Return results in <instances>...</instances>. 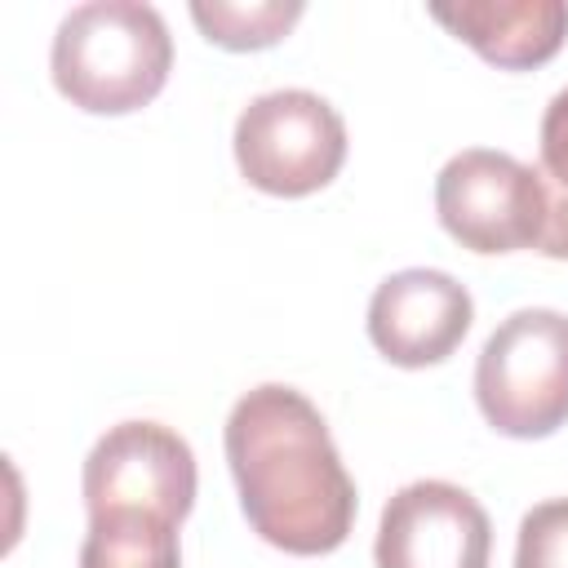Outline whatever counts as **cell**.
Returning <instances> with one entry per match:
<instances>
[{"instance_id":"6da1fadb","label":"cell","mask_w":568,"mask_h":568,"mask_svg":"<svg viewBox=\"0 0 568 568\" xmlns=\"http://www.w3.org/2000/svg\"><path fill=\"white\" fill-rule=\"evenodd\" d=\"M248 528L284 555H328L351 537L355 479L320 408L284 386L244 390L222 430Z\"/></svg>"},{"instance_id":"7a4b0ae2","label":"cell","mask_w":568,"mask_h":568,"mask_svg":"<svg viewBox=\"0 0 568 568\" xmlns=\"http://www.w3.org/2000/svg\"><path fill=\"white\" fill-rule=\"evenodd\" d=\"M49 71L71 106L89 115H129L164 89L173 36L155 4L89 0L58 22Z\"/></svg>"},{"instance_id":"3957f363","label":"cell","mask_w":568,"mask_h":568,"mask_svg":"<svg viewBox=\"0 0 568 568\" xmlns=\"http://www.w3.org/2000/svg\"><path fill=\"white\" fill-rule=\"evenodd\" d=\"M475 404L497 435L546 439L568 422V315L524 306L475 359Z\"/></svg>"},{"instance_id":"277c9868","label":"cell","mask_w":568,"mask_h":568,"mask_svg":"<svg viewBox=\"0 0 568 568\" xmlns=\"http://www.w3.org/2000/svg\"><path fill=\"white\" fill-rule=\"evenodd\" d=\"M231 146L248 186L280 200H302L342 173L346 120L311 89H275L240 111Z\"/></svg>"},{"instance_id":"5b68a950","label":"cell","mask_w":568,"mask_h":568,"mask_svg":"<svg viewBox=\"0 0 568 568\" xmlns=\"http://www.w3.org/2000/svg\"><path fill=\"white\" fill-rule=\"evenodd\" d=\"M435 213L470 253L537 248L546 226L541 169L493 146H466L435 178Z\"/></svg>"},{"instance_id":"8992f818","label":"cell","mask_w":568,"mask_h":568,"mask_svg":"<svg viewBox=\"0 0 568 568\" xmlns=\"http://www.w3.org/2000/svg\"><path fill=\"white\" fill-rule=\"evenodd\" d=\"M195 453L160 422H120L84 457L80 493L89 515L146 510L182 524L195 506Z\"/></svg>"},{"instance_id":"52a82bcc","label":"cell","mask_w":568,"mask_h":568,"mask_svg":"<svg viewBox=\"0 0 568 568\" xmlns=\"http://www.w3.org/2000/svg\"><path fill=\"white\" fill-rule=\"evenodd\" d=\"M488 510L448 479H413L386 506L373 541L377 568H488Z\"/></svg>"},{"instance_id":"ba28073f","label":"cell","mask_w":568,"mask_h":568,"mask_svg":"<svg viewBox=\"0 0 568 568\" xmlns=\"http://www.w3.org/2000/svg\"><path fill=\"white\" fill-rule=\"evenodd\" d=\"M475 302L466 284L435 266L386 275L368 302V342L399 368L444 364L470 333Z\"/></svg>"},{"instance_id":"9c48e42d","label":"cell","mask_w":568,"mask_h":568,"mask_svg":"<svg viewBox=\"0 0 568 568\" xmlns=\"http://www.w3.org/2000/svg\"><path fill=\"white\" fill-rule=\"evenodd\" d=\"M430 18L501 71H532L568 40L564 0H462L430 4Z\"/></svg>"},{"instance_id":"30bf717a","label":"cell","mask_w":568,"mask_h":568,"mask_svg":"<svg viewBox=\"0 0 568 568\" xmlns=\"http://www.w3.org/2000/svg\"><path fill=\"white\" fill-rule=\"evenodd\" d=\"M80 568H182L178 524L146 510L89 515Z\"/></svg>"},{"instance_id":"8fae6325","label":"cell","mask_w":568,"mask_h":568,"mask_svg":"<svg viewBox=\"0 0 568 568\" xmlns=\"http://www.w3.org/2000/svg\"><path fill=\"white\" fill-rule=\"evenodd\" d=\"M191 18L209 44L231 49V53H253V49L280 44L293 31V22L302 18V0H253V4L195 0Z\"/></svg>"},{"instance_id":"7c38bea8","label":"cell","mask_w":568,"mask_h":568,"mask_svg":"<svg viewBox=\"0 0 568 568\" xmlns=\"http://www.w3.org/2000/svg\"><path fill=\"white\" fill-rule=\"evenodd\" d=\"M515 568H568V497H550L519 519Z\"/></svg>"},{"instance_id":"4fadbf2b","label":"cell","mask_w":568,"mask_h":568,"mask_svg":"<svg viewBox=\"0 0 568 568\" xmlns=\"http://www.w3.org/2000/svg\"><path fill=\"white\" fill-rule=\"evenodd\" d=\"M537 146H541V178L559 191H568V89H559L541 115V133H537Z\"/></svg>"},{"instance_id":"5bb4252c","label":"cell","mask_w":568,"mask_h":568,"mask_svg":"<svg viewBox=\"0 0 568 568\" xmlns=\"http://www.w3.org/2000/svg\"><path fill=\"white\" fill-rule=\"evenodd\" d=\"M537 253L541 257H555V262H568V191H559L550 182H546V226H541Z\"/></svg>"}]
</instances>
